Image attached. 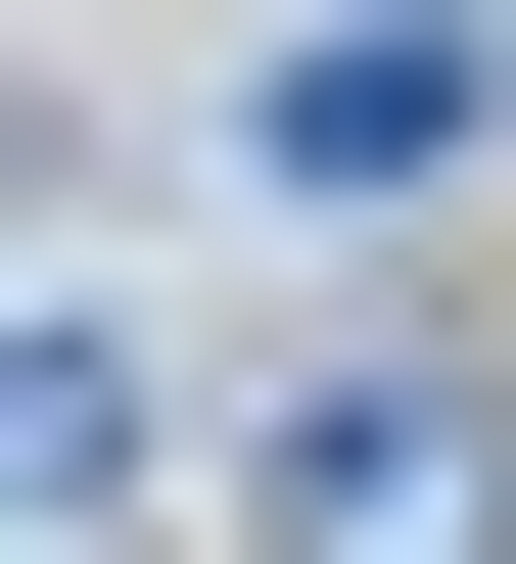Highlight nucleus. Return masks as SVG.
<instances>
[{
    "label": "nucleus",
    "mask_w": 516,
    "mask_h": 564,
    "mask_svg": "<svg viewBox=\"0 0 516 564\" xmlns=\"http://www.w3.org/2000/svg\"><path fill=\"white\" fill-rule=\"evenodd\" d=\"M470 95H516V47H422V0H376V47H282V95H235V188H470Z\"/></svg>",
    "instance_id": "f257e3e1"
},
{
    "label": "nucleus",
    "mask_w": 516,
    "mask_h": 564,
    "mask_svg": "<svg viewBox=\"0 0 516 564\" xmlns=\"http://www.w3.org/2000/svg\"><path fill=\"white\" fill-rule=\"evenodd\" d=\"M95 470H141V377H95V329H0V518H95Z\"/></svg>",
    "instance_id": "f03ea898"
}]
</instances>
